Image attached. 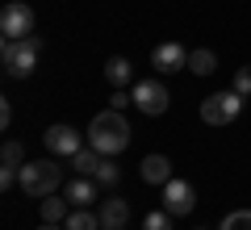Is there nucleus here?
<instances>
[{
	"instance_id": "obj_13",
	"label": "nucleus",
	"mask_w": 251,
	"mask_h": 230,
	"mask_svg": "<svg viewBox=\"0 0 251 230\" xmlns=\"http://www.w3.org/2000/svg\"><path fill=\"white\" fill-rule=\"evenodd\" d=\"M105 80L113 84V88H126V84L134 80V67H130V59H126V54H113V59L105 63Z\"/></svg>"
},
{
	"instance_id": "obj_10",
	"label": "nucleus",
	"mask_w": 251,
	"mask_h": 230,
	"mask_svg": "<svg viewBox=\"0 0 251 230\" xmlns=\"http://www.w3.org/2000/svg\"><path fill=\"white\" fill-rule=\"evenodd\" d=\"M97 180L92 176H75V180H67V184H63V197H67V201H72V209H88L92 201H97Z\"/></svg>"
},
{
	"instance_id": "obj_4",
	"label": "nucleus",
	"mask_w": 251,
	"mask_h": 230,
	"mask_svg": "<svg viewBox=\"0 0 251 230\" xmlns=\"http://www.w3.org/2000/svg\"><path fill=\"white\" fill-rule=\"evenodd\" d=\"M239 113H243V97L234 88L230 92H214V97L201 101V122L205 126H230Z\"/></svg>"
},
{
	"instance_id": "obj_25",
	"label": "nucleus",
	"mask_w": 251,
	"mask_h": 230,
	"mask_svg": "<svg viewBox=\"0 0 251 230\" xmlns=\"http://www.w3.org/2000/svg\"><path fill=\"white\" fill-rule=\"evenodd\" d=\"M38 230H63V226H50V222H42V226H38Z\"/></svg>"
},
{
	"instance_id": "obj_8",
	"label": "nucleus",
	"mask_w": 251,
	"mask_h": 230,
	"mask_svg": "<svg viewBox=\"0 0 251 230\" xmlns=\"http://www.w3.org/2000/svg\"><path fill=\"white\" fill-rule=\"evenodd\" d=\"M80 147H84V134L75 130V126H50V130H46V151L59 155V159H72Z\"/></svg>"
},
{
	"instance_id": "obj_17",
	"label": "nucleus",
	"mask_w": 251,
	"mask_h": 230,
	"mask_svg": "<svg viewBox=\"0 0 251 230\" xmlns=\"http://www.w3.org/2000/svg\"><path fill=\"white\" fill-rule=\"evenodd\" d=\"M188 71H193V76H214L218 71V54L214 51H193L188 54Z\"/></svg>"
},
{
	"instance_id": "obj_12",
	"label": "nucleus",
	"mask_w": 251,
	"mask_h": 230,
	"mask_svg": "<svg viewBox=\"0 0 251 230\" xmlns=\"http://www.w3.org/2000/svg\"><path fill=\"white\" fill-rule=\"evenodd\" d=\"M138 172H143L147 184H168V180H172V159H168V155H147Z\"/></svg>"
},
{
	"instance_id": "obj_18",
	"label": "nucleus",
	"mask_w": 251,
	"mask_h": 230,
	"mask_svg": "<svg viewBox=\"0 0 251 230\" xmlns=\"http://www.w3.org/2000/svg\"><path fill=\"white\" fill-rule=\"evenodd\" d=\"M92 180H97L100 188H113L117 180H122V172H117V163H113V155H100V168H97V176H92Z\"/></svg>"
},
{
	"instance_id": "obj_7",
	"label": "nucleus",
	"mask_w": 251,
	"mask_h": 230,
	"mask_svg": "<svg viewBox=\"0 0 251 230\" xmlns=\"http://www.w3.org/2000/svg\"><path fill=\"white\" fill-rule=\"evenodd\" d=\"M193 205H197V193H193V184H188V180H176V176H172L168 184H163V209H168L172 218L193 213Z\"/></svg>"
},
{
	"instance_id": "obj_23",
	"label": "nucleus",
	"mask_w": 251,
	"mask_h": 230,
	"mask_svg": "<svg viewBox=\"0 0 251 230\" xmlns=\"http://www.w3.org/2000/svg\"><path fill=\"white\" fill-rule=\"evenodd\" d=\"M126 101H134V97H126V88H117L113 97H109V109H126Z\"/></svg>"
},
{
	"instance_id": "obj_5",
	"label": "nucleus",
	"mask_w": 251,
	"mask_h": 230,
	"mask_svg": "<svg viewBox=\"0 0 251 230\" xmlns=\"http://www.w3.org/2000/svg\"><path fill=\"white\" fill-rule=\"evenodd\" d=\"M0 34L4 38H29L34 34V9L21 4V0L4 4V9H0Z\"/></svg>"
},
{
	"instance_id": "obj_19",
	"label": "nucleus",
	"mask_w": 251,
	"mask_h": 230,
	"mask_svg": "<svg viewBox=\"0 0 251 230\" xmlns=\"http://www.w3.org/2000/svg\"><path fill=\"white\" fill-rule=\"evenodd\" d=\"M0 159H4V168H21V163H25V151H21V142H4V147H0Z\"/></svg>"
},
{
	"instance_id": "obj_14",
	"label": "nucleus",
	"mask_w": 251,
	"mask_h": 230,
	"mask_svg": "<svg viewBox=\"0 0 251 230\" xmlns=\"http://www.w3.org/2000/svg\"><path fill=\"white\" fill-rule=\"evenodd\" d=\"M67 213H72V201H67V197H42V222H50V226H63V222H67Z\"/></svg>"
},
{
	"instance_id": "obj_1",
	"label": "nucleus",
	"mask_w": 251,
	"mask_h": 230,
	"mask_svg": "<svg viewBox=\"0 0 251 230\" xmlns=\"http://www.w3.org/2000/svg\"><path fill=\"white\" fill-rule=\"evenodd\" d=\"M88 142L100 155H122L130 147V122H126V113L122 109H100L88 126Z\"/></svg>"
},
{
	"instance_id": "obj_3",
	"label": "nucleus",
	"mask_w": 251,
	"mask_h": 230,
	"mask_svg": "<svg viewBox=\"0 0 251 230\" xmlns=\"http://www.w3.org/2000/svg\"><path fill=\"white\" fill-rule=\"evenodd\" d=\"M59 184H63V168L54 159L21 163V188L29 197H50V193H59Z\"/></svg>"
},
{
	"instance_id": "obj_2",
	"label": "nucleus",
	"mask_w": 251,
	"mask_h": 230,
	"mask_svg": "<svg viewBox=\"0 0 251 230\" xmlns=\"http://www.w3.org/2000/svg\"><path fill=\"white\" fill-rule=\"evenodd\" d=\"M38 51H42V38L38 34L4 38V42H0V63H4V71H9L13 80H25V76H34V67H38Z\"/></svg>"
},
{
	"instance_id": "obj_22",
	"label": "nucleus",
	"mask_w": 251,
	"mask_h": 230,
	"mask_svg": "<svg viewBox=\"0 0 251 230\" xmlns=\"http://www.w3.org/2000/svg\"><path fill=\"white\" fill-rule=\"evenodd\" d=\"M234 92H239V97H251V67L234 71Z\"/></svg>"
},
{
	"instance_id": "obj_20",
	"label": "nucleus",
	"mask_w": 251,
	"mask_h": 230,
	"mask_svg": "<svg viewBox=\"0 0 251 230\" xmlns=\"http://www.w3.org/2000/svg\"><path fill=\"white\" fill-rule=\"evenodd\" d=\"M218 230H251V209H234V213H226Z\"/></svg>"
},
{
	"instance_id": "obj_11",
	"label": "nucleus",
	"mask_w": 251,
	"mask_h": 230,
	"mask_svg": "<svg viewBox=\"0 0 251 230\" xmlns=\"http://www.w3.org/2000/svg\"><path fill=\"white\" fill-rule=\"evenodd\" d=\"M97 218H100L105 230H122L126 222H130V201H126V197H105L100 209H97Z\"/></svg>"
},
{
	"instance_id": "obj_27",
	"label": "nucleus",
	"mask_w": 251,
	"mask_h": 230,
	"mask_svg": "<svg viewBox=\"0 0 251 230\" xmlns=\"http://www.w3.org/2000/svg\"><path fill=\"white\" fill-rule=\"evenodd\" d=\"M122 230H126V226H122Z\"/></svg>"
},
{
	"instance_id": "obj_15",
	"label": "nucleus",
	"mask_w": 251,
	"mask_h": 230,
	"mask_svg": "<svg viewBox=\"0 0 251 230\" xmlns=\"http://www.w3.org/2000/svg\"><path fill=\"white\" fill-rule=\"evenodd\" d=\"M72 168H75V176H97V168H100V151L80 147V151L72 155Z\"/></svg>"
},
{
	"instance_id": "obj_26",
	"label": "nucleus",
	"mask_w": 251,
	"mask_h": 230,
	"mask_svg": "<svg viewBox=\"0 0 251 230\" xmlns=\"http://www.w3.org/2000/svg\"><path fill=\"white\" fill-rule=\"evenodd\" d=\"M197 230H205V226H197Z\"/></svg>"
},
{
	"instance_id": "obj_21",
	"label": "nucleus",
	"mask_w": 251,
	"mask_h": 230,
	"mask_svg": "<svg viewBox=\"0 0 251 230\" xmlns=\"http://www.w3.org/2000/svg\"><path fill=\"white\" fill-rule=\"evenodd\" d=\"M143 226H147V230H172V213H168V209H155V213H147Z\"/></svg>"
},
{
	"instance_id": "obj_24",
	"label": "nucleus",
	"mask_w": 251,
	"mask_h": 230,
	"mask_svg": "<svg viewBox=\"0 0 251 230\" xmlns=\"http://www.w3.org/2000/svg\"><path fill=\"white\" fill-rule=\"evenodd\" d=\"M0 126H4V130L13 126V105H9V101H0Z\"/></svg>"
},
{
	"instance_id": "obj_6",
	"label": "nucleus",
	"mask_w": 251,
	"mask_h": 230,
	"mask_svg": "<svg viewBox=\"0 0 251 230\" xmlns=\"http://www.w3.org/2000/svg\"><path fill=\"white\" fill-rule=\"evenodd\" d=\"M130 97H134V105L143 109L147 117H159V113H168V101H172V97H168V88H163L159 80H138Z\"/></svg>"
},
{
	"instance_id": "obj_9",
	"label": "nucleus",
	"mask_w": 251,
	"mask_h": 230,
	"mask_svg": "<svg viewBox=\"0 0 251 230\" xmlns=\"http://www.w3.org/2000/svg\"><path fill=\"white\" fill-rule=\"evenodd\" d=\"M151 67H159L163 76H168V71H184L188 67V51L180 42H159L151 51Z\"/></svg>"
},
{
	"instance_id": "obj_16",
	"label": "nucleus",
	"mask_w": 251,
	"mask_h": 230,
	"mask_svg": "<svg viewBox=\"0 0 251 230\" xmlns=\"http://www.w3.org/2000/svg\"><path fill=\"white\" fill-rule=\"evenodd\" d=\"M63 230H105V226H100V218L92 209H72L67 222H63Z\"/></svg>"
}]
</instances>
